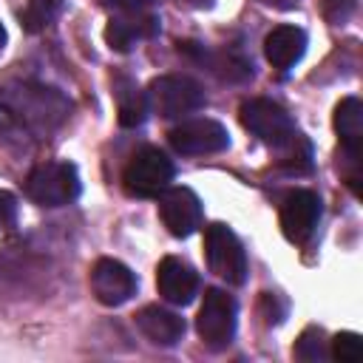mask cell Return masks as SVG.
Masks as SVG:
<instances>
[{"label": "cell", "instance_id": "cell-27", "mask_svg": "<svg viewBox=\"0 0 363 363\" xmlns=\"http://www.w3.org/2000/svg\"><path fill=\"white\" fill-rule=\"evenodd\" d=\"M3 48H6V28L0 26V54H3Z\"/></svg>", "mask_w": 363, "mask_h": 363}, {"label": "cell", "instance_id": "cell-25", "mask_svg": "<svg viewBox=\"0 0 363 363\" xmlns=\"http://www.w3.org/2000/svg\"><path fill=\"white\" fill-rule=\"evenodd\" d=\"M179 3H184L190 9H210L213 6V0H179Z\"/></svg>", "mask_w": 363, "mask_h": 363}, {"label": "cell", "instance_id": "cell-7", "mask_svg": "<svg viewBox=\"0 0 363 363\" xmlns=\"http://www.w3.org/2000/svg\"><path fill=\"white\" fill-rule=\"evenodd\" d=\"M173 150L184 156H204V153H218L230 147V133L221 122L216 119H190L176 125L167 133Z\"/></svg>", "mask_w": 363, "mask_h": 363}, {"label": "cell", "instance_id": "cell-20", "mask_svg": "<svg viewBox=\"0 0 363 363\" xmlns=\"http://www.w3.org/2000/svg\"><path fill=\"white\" fill-rule=\"evenodd\" d=\"M357 9V0H320V14L332 26H343Z\"/></svg>", "mask_w": 363, "mask_h": 363}, {"label": "cell", "instance_id": "cell-15", "mask_svg": "<svg viewBox=\"0 0 363 363\" xmlns=\"http://www.w3.org/2000/svg\"><path fill=\"white\" fill-rule=\"evenodd\" d=\"M335 130L340 136L343 150L357 162L363 145V102L357 96L340 99V105L335 108Z\"/></svg>", "mask_w": 363, "mask_h": 363}, {"label": "cell", "instance_id": "cell-5", "mask_svg": "<svg viewBox=\"0 0 363 363\" xmlns=\"http://www.w3.org/2000/svg\"><path fill=\"white\" fill-rule=\"evenodd\" d=\"M122 182H125V190L130 196L156 199L173 182V162L159 147H142L128 162V167L122 173Z\"/></svg>", "mask_w": 363, "mask_h": 363}, {"label": "cell", "instance_id": "cell-16", "mask_svg": "<svg viewBox=\"0 0 363 363\" xmlns=\"http://www.w3.org/2000/svg\"><path fill=\"white\" fill-rule=\"evenodd\" d=\"M116 116L122 128H139L147 116V96L136 85L122 82V88L116 91Z\"/></svg>", "mask_w": 363, "mask_h": 363}, {"label": "cell", "instance_id": "cell-17", "mask_svg": "<svg viewBox=\"0 0 363 363\" xmlns=\"http://www.w3.org/2000/svg\"><path fill=\"white\" fill-rule=\"evenodd\" d=\"M62 11V0H28V6L20 14V23L26 31L37 34L43 28H48Z\"/></svg>", "mask_w": 363, "mask_h": 363}, {"label": "cell", "instance_id": "cell-23", "mask_svg": "<svg viewBox=\"0 0 363 363\" xmlns=\"http://www.w3.org/2000/svg\"><path fill=\"white\" fill-rule=\"evenodd\" d=\"M275 301H278V295H272V292H264V295H261V309H267V312H264V315H267V323H281V320H284V306L278 309Z\"/></svg>", "mask_w": 363, "mask_h": 363}, {"label": "cell", "instance_id": "cell-1", "mask_svg": "<svg viewBox=\"0 0 363 363\" xmlns=\"http://www.w3.org/2000/svg\"><path fill=\"white\" fill-rule=\"evenodd\" d=\"M238 113H241V125L250 133H255L264 145H269L281 153L301 139L292 116L272 99H247Z\"/></svg>", "mask_w": 363, "mask_h": 363}, {"label": "cell", "instance_id": "cell-22", "mask_svg": "<svg viewBox=\"0 0 363 363\" xmlns=\"http://www.w3.org/2000/svg\"><path fill=\"white\" fill-rule=\"evenodd\" d=\"M105 9H113V11H122V14H142L147 0H99Z\"/></svg>", "mask_w": 363, "mask_h": 363}, {"label": "cell", "instance_id": "cell-12", "mask_svg": "<svg viewBox=\"0 0 363 363\" xmlns=\"http://www.w3.org/2000/svg\"><path fill=\"white\" fill-rule=\"evenodd\" d=\"M136 326L156 346H176L184 337V320L176 312L156 306V303L136 312Z\"/></svg>", "mask_w": 363, "mask_h": 363}, {"label": "cell", "instance_id": "cell-21", "mask_svg": "<svg viewBox=\"0 0 363 363\" xmlns=\"http://www.w3.org/2000/svg\"><path fill=\"white\" fill-rule=\"evenodd\" d=\"M17 224V199L9 190H0V230Z\"/></svg>", "mask_w": 363, "mask_h": 363}, {"label": "cell", "instance_id": "cell-13", "mask_svg": "<svg viewBox=\"0 0 363 363\" xmlns=\"http://www.w3.org/2000/svg\"><path fill=\"white\" fill-rule=\"evenodd\" d=\"M303 51H306V31L298 28V26H278V28H272V31L267 34V40H264V54H267V60H269L275 68H281V71L292 68V65L303 57Z\"/></svg>", "mask_w": 363, "mask_h": 363}, {"label": "cell", "instance_id": "cell-19", "mask_svg": "<svg viewBox=\"0 0 363 363\" xmlns=\"http://www.w3.org/2000/svg\"><path fill=\"white\" fill-rule=\"evenodd\" d=\"M332 357L340 363H357L363 357V340L354 332H340L332 337Z\"/></svg>", "mask_w": 363, "mask_h": 363}, {"label": "cell", "instance_id": "cell-8", "mask_svg": "<svg viewBox=\"0 0 363 363\" xmlns=\"http://www.w3.org/2000/svg\"><path fill=\"white\" fill-rule=\"evenodd\" d=\"M159 199V216L170 235L187 238L201 227V201L190 187H167Z\"/></svg>", "mask_w": 363, "mask_h": 363}, {"label": "cell", "instance_id": "cell-11", "mask_svg": "<svg viewBox=\"0 0 363 363\" xmlns=\"http://www.w3.org/2000/svg\"><path fill=\"white\" fill-rule=\"evenodd\" d=\"M156 286L167 303L187 306V303H193V298L199 292V275L187 261L167 255V258H162V264L156 269Z\"/></svg>", "mask_w": 363, "mask_h": 363}, {"label": "cell", "instance_id": "cell-3", "mask_svg": "<svg viewBox=\"0 0 363 363\" xmlns=\"http://www.w3.org/2000/svg\"><path fill=\"white\" fill-rule=\"evenodd\" d=\"M204 255L210 272L230 286H241L247 281V252L227 224H210L204 230Z\"/></svg>", "mask_w": 363, "mask_h": 363}, {"label": "cell", "instance_id": "cell-4", "mask_svg": "<svg viewBox=\"0 0 363 363\" xmlns=\"http://www.w3.org/2000/svg\"><path fill=\"white\" fill-rule=\"evenodd\" d=\"M147 105L164 119H179V116H187V113L204 108V91L190 77L167 74V77H156L150 82Z\"/></svg>", "mask_w": 363, "mask_h": 363}, {"label": "cell", "instance_id": "cell-2", "mask_svg": "<svg viewBox=\"0 0 363 363\" xmlns=\"http://www.w3.org/2000/svg\"><path fill=\"white\" fill-rule=\"evenodd\" d=\"M26 196L40 207H62L79 196V173L71 162H45L26 179Z\"/></svg>", "mask_w": 363, "mask_h": 363}, {"label": "cell", "instance_id": "cell-9", "mask_svg": "<svg viewBox=\"0 0 363 363\" xmlns=\"http://www.w3.org/2000/svg\"><path fill=\"white\" fill-rule=\"evenodd\" d=\"M91 289L99 303L105 306H122L136 295V275L113 258H99L91 269Z\"/></svg>", "mask_w": 363, "mask_h": 363}, {"label": "cell", "instance_id": "cell-24", "mask_svg": "<svg viewBox=\"0 0 363 363\" xmlns=\"http://www.w3.org/2000/svg\"><path fill=\"white\" fill-rule=\"evenodd\" d=\"M258 3H264V6H269V9H292V6H298V0H258Z\"/></svg>", "mask_w": 363, "mask_h": 363}, {"label": "cell", "instance_id": "cell-18", "mask_svg": "<svg viewBox=\"0 0 363 363\" xmlns=\"http://www.w3.org/2000/svg\"><path fill=\"white\" fill-rule=\"evenodd\" d=\"M329 352H326V335L320 326H309L301 332V337L295 340V357L303 360V363H318L323 360Z\"/></svg>", "mask_w": 363, "mask_h": 363}, {"label": "cell", "instance_id": "cell-6", "mask_svg": "<svg viewBox=\"0 0 363 363\" xmlns=\"http://www.w3.org/2000/svg\"><path fill=\"white\" fill-rule=\"evenodd\" d=\"M196 329L210 349H227L235 335V301L224 289H204V301L196 315Z\"/></svg>", "mask_w": 363, "mask_h": 363}, {"label": "cell", "instance_id": "cell-26", "mask_svg": "<svg viewBox=\"0 0 363 363\" xmlns=\"http://www.w3.org/2000/svg\"><path fill=\"white\" fill-rule=\"evenodd\" d=\"M9 122H11V113H9L6 108H0V130H3V128H9Z\"/></svg>", "mask_w": 363, "mask_h": 363}, {"label": "cell", "instance_id": "cell-14", "mask_svg": "<svg viewBox=\"0 0 363 363\" xmlns=\"http://www.w3.org/2000/svg\"><path fill=\"white\" fill-rule=\"evenodd\" d=\"M159 31V17L156 14H128L119 20H111L105 28V43L113 51H130L136 45V40L153 37Z\"/></svg>", "mask_w": 363, "mask_h": 363}, {"label": "cell", "instance_id": "cell-10", "mask_svg": "<svg viewBox=\"0 0 363 363\" xmlns=\"http://www.w3.org/2000/svg\"><path fill=\"white\" fill-rule=\"evenodd\" d=\"M320 218V199L312 190H292L281 204V230L286 241L303 244Z\"/></svg>", "mask_w": 363, "mask_h": 363}]
</instances>
